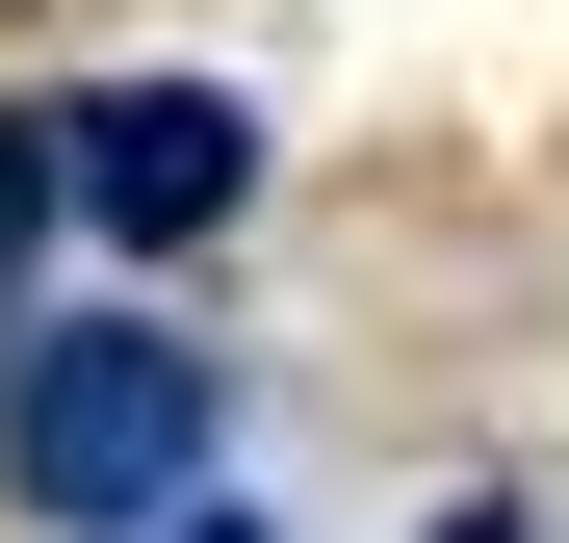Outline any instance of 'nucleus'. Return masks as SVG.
<instances>
[{
    "instance_id": "nucleus-3",
    "label": "nucleus",
    "mask_w": 569,
    "mask_h": 543,
    "mask_svg": "<svg viewBox=\"0 0 569 543\" xmlns=\"http://www.w3.org/2000/svg\"><path fill=\"white\" fill-rule=\"evenodd\" d=\"M78 233V155H52V104H0V362H27V259Z\"/></svg>"
},
{
    "instance_id": "nucleus-5",
    "label": "nucleus",
    "mask_w": 569,
    "mask_h": 543,
    "mask_svg": "<svg viewBox=\"0 0 569 543\" xmlns=\"http://www.w3.org/2000/svg\"><path fill=\"white\" fill-rule=\"evenodd\" d=\"M440 543H518V517H440Z\"/></svg>"
},
{
    "instance_id": "nucleus-2",
    "label": "nucleus",
    "mask_w": 569,
    "mask_h": 543,
    "mask_svg": "<svg viewBox=\"0 0 569 543\" xmlns=\"http://www.w3.org/2000/svg\"><path fill=\"white\" fill-rule=\"evenodd\" d=\"M52 155H78V233H104V259H208L233 208H259V104H233V78H78V104H52Z\"/></svg>"
},
{
    "instance_id": "nucleus-1",
    "label": "nucleus",
    "mask_w": 569,
    "mask_h": 543,
    "mask_svg": "<svg viewBox=\"0 0 569 543\" xmlns=\"http://www.w3.org/2000/svg\"><path fill=\"white\" fill-rule=\"evenodd\" d=\"M208 440H233V389L181 311H27V362H0V517L27 543H181Z\"/></svg>"
},
{
    "instance_id": "nucleus-4",
    "label": "nucleus",
    "mask_w": 569,
    "mask_h": 543,
    "mask_svg": "<svg viewBox=\"0 0 569 543\" xmlns=\"http://www.w3.org/2000/svg\"><path fill=\"white\" fill-rule=\"evenodd\" d=\"M181 543H259V517H233V492H208V517H181Z\"/></svg>"
}]
</instances>
